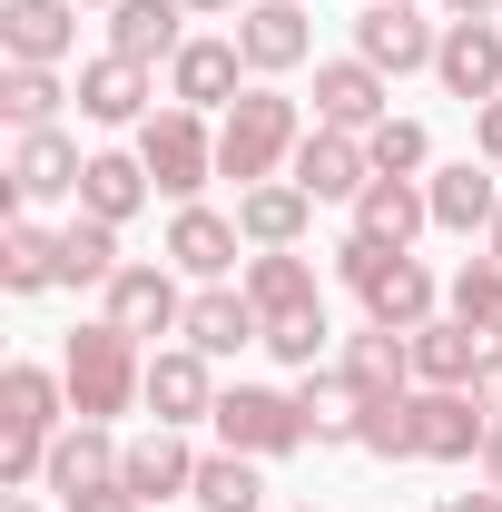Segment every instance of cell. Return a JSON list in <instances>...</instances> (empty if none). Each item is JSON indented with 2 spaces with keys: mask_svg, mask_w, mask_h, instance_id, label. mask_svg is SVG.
Here are the masks:
<instances>
[{
  "mask_svg": "<svg viewBox=\"0 0 502 512\" xmlns=\"http://www.w3.org/2000/svg\"><path fill=\"white\" fill-rule=\"evenodd\" d=\"M60 384H69V414L79 424H109V414H128V404H148V365H138V335H119V325H79L60 345Z\"/></svg>",
  "mask_w": 502,
  "mask_h": 512,
  "instance_id": "obj_1",
  "label": "cell"
},
{
  "mask_svg": "<svg viewBox=\"0 0 502 512\" xmlns=\"http://www.w3.org/2000/svg\"><path fill=\"white\" fill-rule=\"evenodd\" d=\"M394 119V89L375 60H315V128H384Z\"/></svg>",
  "mask_w": 502,
  "mask_h": 512,
  "instance_id": "obj_9",
  "label": "cell"
},
{
  "mask_svg": "<svg viewBox=\"0 0 502 512\" xmlns=\"http://www.w3.org/2000/svg\"><path fill=\"white\" fill-rule=\"evenodd\" d=\"M365 453H384V463H414V424H404V394L394 404H365V434H355Z\"/></svg>",
  "mask_w": 502,
  "mask_h": 512,
  "instance_id": "obj_38",
  "label": "cell"
},
{
  "mask_svg": "<svg viewBox=\"0 0 502 512\" xmlns=\"http://www.w3.org/2000/svg\"><path fill=\"white\" fill-rule=\"evenodd\" d=\"M178 20H188L178 0H119V10H109V50L158 69V60H178V50H188V30H178Z\"/></svg>",
  "mask_w": 502,
  "mask_h": 512,
  "instance_id": "obj_27",
  "label": "cell"
},
{
  "mask_svg": "<svg viewBox=\"0 0 502 512\" xmlns=\"http://www.w3.org/2000/svg\"><path fill=\"white\" fill-rule=\"evenodd\" d=\"M404 424H414V463H473L493 444V414L473 404V384H414Z\"/></svg>",
  "mask_w": 502,
  "mask_h": 512,
  "instance_id": "obj_6",
  "label": "cell"
},
{
  "mask_svg": "<svg viewBox=\"0 0 502 512\" xmlns=\"http://www.w3.org/2000/svg\"><path fill=\"white\" fill-rule=\"evenodd\" d=\"M178 10H188V20H217V10H237V0H178Z\"/></svg>",
  "mask_w": 502,
  "mask_h": 512,
  "instance_id": "obj_45",
  "label": "cell"
},
{
  "mask_svg": "<svg viewBox=\"0 0 502 512\" xmlns=\"http://www.w3.org/2000/svg\"><path fill=\"white\" fill-rule=\"evenodd\" d=\"M148 197H158V178L138 168V148H99V158H89V178H79V207H89V217H109V227H128Z\"/></svg>",
  "mask_w": 502,
  "mask_h": 512,
  "instance_id": "obj_25",
  "label": "cell"
},
{
  "mask_svg": "<svg viewBox=\"0 0 502 512\" xmlns=\"http://www.w3.org/2000/svg\"><path fill=\"white\" fill-rule=\"evenodd\" d=\"M0 286H10V296L60 286V237H50V227H30V217H10V227H0Z\"/></svg>",
  "mask_w": 502,
  "mask_h": 512,
  "instance_id": "obj_32",
  "label": "cell"
},
{
  "mask_svg": "<svg viewBox=\"0 0 502 512\" xmlns=\"http://www.w3.org/2000/svg\"><path fill=\"white\" fill-rule=\"evenodd\" d=\"M60 99H79V89H60V69H30V60L0 69V119H10V128H50Z\"/></svg>",
  "mask_w": 502,
  "mask_h": 512,
  "instance_id": "obj_34",
  "label": "cell"
},
{
  "mask_svg": "<svg viewBox=\"0 0 502 512\" xmlns=\"http://www.w3.org/2000/svg\"><path fill=\"white\" fill-rule=\"evenodd\" d=\"M473 148L502 168V99H483V109H473Z\"/></svg>",
  "mask_w": 502,
  "mask_h": 512,
  "instance_id": "obj_40",
  "label": "cell"
},
{
  "mask_svg": "<svg viewBox=\"0 0 502 512\" xmlns=\"http://www.w3.org/2000/svg\"><path fill=\"white\" fill-rule=\"evenodd\" d=\"M178 335L217 365V355H237V345H266V316L247 306V286H207V296H188V325H178Z\"/></svg>",
  "mask_w": 502,
  "mask_h": 512,
  "instance_id": "obj_19",
  "label": "cell"
},
{
  "mask_svg": "<svg viewBox=\"0 0 502 512\" xmlns=\"http://www.w3.org/2000/svg\"><path fill=\"white\" fill-rule=\"evenodd\" d=\"M119 453L128 444H109V424H60V444H50V473H40V483H50V493H89V483H119Z\"/></svg>",
  "mask_w": 502,
  "mask_h": 512,
  "instance_id": "obj_26",
  "label": "cell"
},
{
  "mask_svg": "<svg viewBox=\"0 0 502 512\" xmlns=\"http://www.w3.org/2000/svg\"><path fill=\"white\" fill-rule=\"evenodd\" d=\"M434 79L453 89V99H463V109H483V99H502V30H493V20H443Z\"/></svg>",
  "mask_w": 502,
  "mask_h": 512,
  "instance_id": "obj_11",
  "label": "cell"
},
{
  "mask_svg": "<svg viewBox=\"0 0 502 512\" xmlns=\"http://www.w3.org/2000/svg\"><path fill=\"white\" fill-rule=\"evenodd\" d=\"M79 40V0H0V50L30 69H60Z\"/></svg>",
  "mask_w": 502,
  "mask_h": 512,
  "instance_id": "obj_14",
  "label": "cell"
},
{
  "mask_svg": "<svg viewBox=\"0 0 502 512\" xmlns=\"http://www.w3.org/2000/svg\"><path fill=\"white\" fill-rule=\"evenodd\" d=\"M365 158H375V178H414V168L434 158V138L414 119H384V128H365Z\"/></svg>",
  "mask_w": 502,
  "mask_h": 512,
  "instance_id": "obj_36",
  "label": "cell"
},
{
  "mask_svg": "<svg viewBox=\"0 0 502 512\" xmlns=\"http://www.w3.org/2000/svg\"><path fill=\"white\" fill-rule=\"evenodd\" d=\"M483 237H493V256H502V207H493V227H483Z\"/></svg>",
  "mask_w": 502,
  "mask_h": 512,
  "instance_id": "obj_46",
  "label": "cell"
},
{
  "mask_svg": "<svg viewBox=\"0 0 502 512\" xmlns=\"http://www.w3.org/2000/svg\"><path fill=\"white\" fill-rule=\"evenodd\" d=\"M188 503H207V512H256L266 503V483H256V453H197V493Z\"/></svg>",
  "mask_w": 502,
  "mask_h": 512,
  "instance_id": "obj_33",
  "label": "cell"
},
{
  "mask_svg": "<svg viewBox=\"0 0 502 512\" xmlns=\"http://www.w3.org/2000/svg\"><path fill=\"white\" fill-rule=\"evenodd\" d=\"M306 217H315V197L296 188V178H266V188L237 197V227H247V247H296V237H306Z\"/></svg>",
  "mask_w": 502,
  "mask_h": 512,
  "instance_id": "obj_29",
  "label": "cell"
},
{
  "mask_svg": "<svg viewBox=\"0 0 502 512\" xmlns=\"http://www.w3.org/2000/svg\"><path fill=\"white\" fill-rule=\"evenodd\" d=\"M473 404H483V414H493V424H502V345H493V355H483V375H473Z\"/></svg>",
  "mask_w": 502,
  "mask_h": 512,
  "instance_id": "obj_41",
  "label": "cell"
},
{
  "mask_svg": "<svg viewBox=\"0 0 502 512\" xmlns=\"http://www.w3.org/2000/svg\"><path fill=\"white\" fill-rule=\"evenodd\" d=\"M99 296H109V325H119V335H138V345L188 325V296H178V276H168V266H119Z\"/></svg>",
  "mask_w": 502,
  "mask_h": 512,
  "instance_id": "obj_10",
  "label": "cell"
},
{
  "mask_svg": "<svg viewBox=\"0 0 502 512\" xmlns=\"http://www.w3.org/2000/svg\"><path fill=\"white\" fill-rule=\"evenodd\" d=\"M207 424H217V444H227V453H256V463H276V453L306 444V404L276 394V384H227Z\"/></svg>",
  "mask_w": 502,
  "mask_h": 512,
  "instance_id": "obj_5",
  "label": "cell"
},
{
  "mask_svg": "<svg viewBox=\"0 0 502 512\" xmlns=\"http://www.w3.org/2000/svg\"><path fill=\"white\" fill-rule=\"evenodd\" d=\"M434 227V197L414 188V178H375V188L355 197V237H375V247H414Z\"/></svg>",
  "mask_w": 502,
  "mask_h": 512,
  "instance_id": "obj_22",
  "label": "cell"
},
{
  "mask_svg": "<svg viewBox=\"0 0 502 512\" xmlns=\"http://www.w3.org/2000/svg\"><path fill=\"white\" fill-rule=\"evenodd\" d=\"M296 138H306L296 99H286V89H247V99L217 119V178H237V188H266L276 168H296Z\"/></svg>",
  "mask_w": 502,
  "mask_h": 512,
  "instance_id": "obj_3",
  "label": "cell"
},
{
  "mask_svg": "<svg viewBox=\"0 0 502 512\" xmlns=\"http://www.w3.org/2000/svg\"><path fill=\"white\" fill-rule=\"evenodd\" d=\"M79 119H99V128H138L148 119V60H89L79 69Z\"/></svg>",
  "mask_w": 502,
  "mask_h": 512,
  "instance_id": "obj_21",
  "label": "cell"
},
{
  "mask_svg": "<svg viewBox=\"0 0 502 512\" xmlns=\"http://www.w3.org/2000/svg\"><path fill=\"white\" fill-rule=\"evenodd\" d=\"M79 178H89V158L69 148L60 128H20V148H10V197L30 207V197H79Z\"/></svg>",
  "mask_w": 502,
  "mask_h": 512,
  "instance_id": "obj_17",
  "label": "cell"
},
{
  "mask_svg": "<svg viewBox=\"0 0 502 512\" xmlns=\"http://www.w3.org/2000/svg\"><path fill=\"white\" fill-rule=\"evenodd\" d=\"M148 414H158V424H178V434H188L197 414H217V375H207V355H197V345L148 355Z\"/></svg>",
  "mask_w": 502,
  "mask_h": 512,
  "instance_id": "obj_16",
  "label": "cell"
},
{
  "mask_svg": "<svg viewBox=\"0 0 502 512\" xmlns=\"http://www.w3.org/2000/svg\"><path fill=\"white\" fill-rule=\"evenodd\" d=\"M345 375L365 404H394V394H414V335H394V325H365L355 345H345Z\"/></svg>",
  "mask_w": 502,
  "mask_h": 512,
  "instance_id": "obj_23",
  "label": "cell"
},
{
  "mask_svg": "<svg viewBox=\"0 0 502 512\" xmlns=\"http://www.w3.org/2000/svg\"><path fill=\"white\" fill-rule=\"evenodd\" d=\"M483 483L502 493V424H493V444H483Z\"/></svg>",
  "mask_w": 502,
  "mask_h": 512,
  "instance_id": "obj_44",
  "label": "cell"
},
{
  "mask_svg": "<svg viewBox=\"0 0 502 512\" xmlns=\"http://www.w3.org/2000/svg\"><path fill=\"white\" fill-rule=\"evenodd\" d=\"M138 168L158 178V197L197 207V188L217 178V128L197 119V109H158V119H138Z\"/></svg>",
  "mask_w": 502,
  "mask_h": 512,
  "instance_id": "obj_4",
  "label": "cell"
},
{
  "mask_svg": "<svg viewBox=\"0 0 502 512\" xmlns=\"http://www.w3.org/2000/svg\"><path fill=\"white\" fill-rule=\"evenodd\" d=\"M443 512H502V493H453Z\"/></svg>",
  "mask_w": 502,
  "mask_h": 512,
  "instance_id": "obj_43",
  "label": "cell"
},
{
  "mask_svg": "<svg viewBox=\"0 0 502 512\" xmlns=\"http://www.w3.org/2000/svg\"><path fill=\"white\" fill-rule=\"evenodd\" d=\"M237 50H247L256 79H276V69H306V50H315L306 0H256L247 20H237Z\"/></svg>",
  "mask_w": 502,
  "mask_h": 512,
  "instance_id": "obj_15",
  "label": "cell"
},
{
  "mask_svg": "<svg viewBox=\"0 0 502 512\" xmlns=\"http://www.w3.org/2000/svg\"><path fill=\"white\" fill-rule=\"evenodd\" d=\"M453 316L473 325L483 345H502V256H473V266L453 276Z\"/></svg>",
  "mask_w": 502,
  "mask_h": 512,
  "instance_id": "obj_35",
  "label": "cell"
},
{
  "mask_svg": "<svg viewBox=\"0 0 502 512\" xmlns=\"http://www.w3.org/2000/svg\"><path fill=\"white\" fill-rule=\"evenodd\" d=\"M119 483L138 493V503L158 512V503H178V493H197V453L178 424H158V434H138V444L119 453Z\"/></svg>",
  "mask_w": 502,
  "mask_h": 512,
  "instance_id": "obj_12",
  "label": "cell"
},
{
  "mask_svg": "<svg viewBox=\"0 0 502 512\" xmlns=\"http://www.w3.org/2000/svg\"><path fill=\"white\" fill-rule=\"evenodd\" d=\"M335 266H345V286L365 296V316H375V325H394V335L434 325L443 286L424 276V256H414V247H375V237H345V247H335Z\"/></svg>",
  "mask_w": 502,
  "mask_h": 512,
  "instance_id": "obj_2",
  "label": "cell"
},
{
  "mask_svg": "<svg viewBox=\"0 0 502 512\" xmlns=\"http://www.w3.org/2000/svg\"><path fill=\"white\" fill-rule=\"evenodd\" d=\"M119 266H128V256H119V227L79 207V217L60 227V286H109Z\"/></svg>",
  "mask_w": 502,
  "mask_h": 512,
  "instance_id": "obj_31",
  "label": "cell"
},
{
  "mask_svg": "<svg viewBox=\"0 0 502 512\" xmlns=\"http://www.w3.org/2000/svg\"><path fill=\"white\" fill-rule=\"evenodd\" d=\"M443 50V30L414 10V0H375L365 20H355V60H375L384 79H404V69H434Z\"/></svg>",
  "mask_w": 502,
  "mask_h": 512,
  "instance_id": "obj_8",
  "label": "cell"
},
{
  "mask_svg": "<svg viewBox=\"0 0 502 512\" xmlns=\"http://www.w3.org/2000/svg\"><path fill=\"white\" fill-rule=\"evenodd\" d=\"M60 512H148V503H138L128 483H89V493H69Z\"/></svg>",
  "mask_w": 502,
  "mask_h": 512,
  "instance_id": "obj_39",
  "label": "cell"
},
{
  "mask_svg": "<svg viewBox=\"0 0 502 512\" xmlns=\"http://www.w3.org/2000/svg\"><path fill=\"white\" fill-rule=\"evenodd\" d=\"M237 286H247V306H256L266 325H276V316H296V306H325V296H315V266H306L296 247H256Z\"/></svg>",
  "mask_w": 502,
  "mask_h": 512,
  "instance_id": "obj_24",
  "label": "cell"
},
{
  "mask_svg": "<svg viewBox=\"0 0 502 512\" xmlns=\"http://www.w3.org/2000/svg\"><path fill=\"white\" fill-rule=\"evenodd\" d=\"M424 197H434V227L473 237V227H493V207H502V168H493V158H463V168H434V178H424Z\"/></svg>",
  "mask_w": 502,
  "mask_h": 512,
  "instance_id": "obj_20",
  "label": "cell"
},
{
  "mask_svg": "<svg viewBox=\"0 0 502 512\" xmlns=\"http://www.w3.org/2000/svg\"><path fill=\"white\" fill-rule=\"evenodd\" d=\"M237 69H247L237 40H188V50L168 60V89H178V109H197V119H207V109L227 119V109L247 99V89H237Z\"/></svg>",
  "mask_w": 502,
  "mask_h": 512,
  "instance_id": "obj_13",
  "label": "cell"
},
{
  "mask_svg": "<svg viewBox=\"0 0 502 512\" xmlns=\"http://www.w3.org/2000/svg\"><path fill=\"white\" fill-rule=\"evenodd\" d=\"M0 512H40V503H20V493H10V503H0Z\"/></svg>",
  "mask_w": 502,
  "mask_h": 512,
  "instance_id": "obj_47",
  "label": "cell"
},
{
  "mask_svg": "<svg viewBox=\"0 0 502 512\" xmlns=\"http://www.w3.org/2000/svg\"><path fill=\"white\" fill-rule=\"evenodd\" d=\"M296 404H306V434H315V444H355V434H365V394H355L345 365H335V375L315 365V375L296 384Z\"/></svg>",
  "mask_w": 502,
  "mask_h": 512,
  "instance_id": "obj_30",
  "label": "cell"
},
{
  "mask_svg": "<svg viewBox=\"0 0 502 512\" xmlns=\"http://www.w3.org/2000/svg\"><path fill=\"white\" fill-rule=\"evenodd\" d=\"M286 178H296L315 207H325V197H345V207H355V197L375 188V158H365V138H355V128H306Z\"/></svg>",
  "mask_w": 502,
  "mask_h": 512,
  "instance_id": "obj_7",
  "label": "cell"
},
{
  "mask_svg": "<svg viewBox=\"0 0 502 512\" xmlns=\"http://www.w3.org/2000/svg\"><path fill=\"white\" fill-rule=\"evenodd\" d=\"M266 355H276V365H296V375H315V355H325V306L276 316V325H266Z\"/></svg>",
  "mask_w": 502,
  "mask_h": 512,
  "instance_id": "obj_37",
  "label": "cell"
},
{
  "mask_svg": "<svg viewBox=\"0 0 502 512\" xmlns=\"http://www.w3.org/2000/svg\"><path fill=\"white\" fill-rule=\"evenodd\" d=\"M483 355H493V345H483L463 316L414 325V384H473V375H483Z\"/></svg>",
  "mask_w": 502,
  "mask_h": 512,
  "instance_id": "obj_28",
  "label": "cell"
},
{
  "mask_svg": "<svg viewBox=\"0 0 502 512\" xmlns=\"http://www.w3.org/2000/svg\"><path fill=\"white\" fill-rule=\"evenodd\" d=\"M99 10H119V0H99Z\"/></svg>",
  "mask_w": 502,
  "mask_h": 512,
  "instance_id": "obj_48",
  "label": "cell"
},
{
  "mask_svg": "<svg viewBox=\"0 0 502 512\" xmlns=\"http://www.w3.org/2000/svg\"><path fill=\"white\" fill-rule=\"evenodd\" d=\"M237 247H247V227L217 217V207H178V217H168V266H178V276H207V286H217V276L237 266Z\"/></svg>",
  "mask_w": 502,
  "mask_h": 512,
  "instance_id": "obj_18",
  "label": "cell"
},
{
  "mask_svg": "<svg viewBox=\"0 0 502 512\" xmlns=\"http://www.w3.org/2000/svg\"><path fill=\"white\" fill-rule=\"evenodd\" d=\"M502 0H443V20H493Z\"/></svg>",
  "mask_w": 502,
  "mask_h": 512,
  "instance_id": "obj_42",
  "label": "cell"
}]
</instances>
